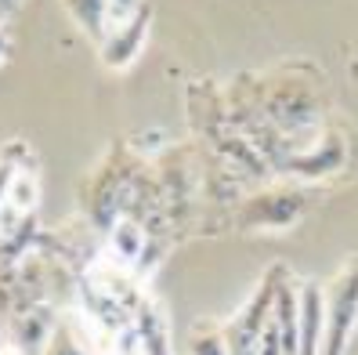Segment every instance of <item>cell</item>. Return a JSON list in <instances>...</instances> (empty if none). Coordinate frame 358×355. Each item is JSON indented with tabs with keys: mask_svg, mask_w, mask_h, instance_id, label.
Segmentation results:
<instances>
[{
	"mask_svg": "<svg viewBox=\"0 0 358 355\" xmlns=\"http://www.w3.org/2000/svg\"><path fill=\"white\" fill-rule=\"evenodd\" d=\"M29 163V160H26ZM18 167V174L11 181V193H8V207H15L18 214H33L36 211V203H40V181L36 174L29 171V167Z\"/></svg>",
	"mask_w": 358,
	"mask_h": 355,
	"instance_id": "cell-10",
	"label": "cell"
},
{
	"mask_svg": "<svg viewBox=\"0 0 358 355\" xmlns=\"http://www.w3.org/2000/svg\"><path fill=\"white\" fill-rule=\"evenodd\" d=\"M0 355H26L22 348H18L11 337H0Z\"/></svg>",
	"mask_w": 358,
	"mask_h": 355,
	"instance_id": "cell-17",
	"label": "cell"
},
{
	"mask_svg": "<svg viewBox=\"0 0 358 355\" xmlns=\"http://www.w3.org/2000/svg\"><path fill=\"white\" fill-rule=\"evenodd\" d=\"M257 355H282V341H279V330H275V323H271V316H268V323H264V330H261Z\"/></svg>",
	"mask_w": 358,
	"mask_h": 355,
	"instance_id": "cell-14",
	"label": "cell"
},
{
	"mask_svg": "<svg viewBox=\"0 0 358 355\" xmlns=\"http://www.w3.org/2000/svg\"><path fill=\"white\" fill-rule=\"evenodd\" d=\"M326 337V290L319 283H301V319H297V355H322Z\"/></svg>",
	"mask_w": 358,
	"mask_h": 355,
	"instance_id": "cell-6",
	"label": "cell"
},
{
	"mask_svg": "<svg viewBox=\"0 0 358 355\" xmlns=\"http://www.w3.org/2000/svg\"><path fill=\"white\" fill-rule=\"evenodd\" d=\"M149 26H152V18H149V8H138L131 11L127 18H120V22H113L109 29H105L101 36V44H98V55L101 62L109 69H127L138 62L141 48H145V40H149Z\"/></svg>",
	"mask_w": 358,
	"mask_h": 355,
	"instance_id": "cell-4",
	"label": "cell"
},
{
	"mask_svg": "<svg viewBox=\"0 0 358 355\" xmlns=\"http://www.w3.org/2000/svg\"><path fill=\"white\" fill-rule=\"evenodd\" d=\"M134 333L141 355H178L171 344V323L156 301H141L134 308Z\"/></svg>",
	"mask_w": 358,
	"mask_h": 355,
	"instance_id": "cell-7",
	"label": "cell"
},
{
	"mask_svg": "<svg viewBox=\"0 0 358 355\" xmlns=\"http://www.w3.org/2000/svg\"><path fill=\"white\" fill-rule=\"evenodd\" d=\"M11 55V36H8V29L0 26V66H4V58Z\"/></svg>",
	"mask_w": 358,
	"mask_h": 355,
	"instance_id": "cell-16",
	"label": "cell"
},
{
	"mask_svg": "<svg viewBox=\"0 0 358 355\" xmlns=\"http://www.w3.org/2000/svg\"><path fill=\"white\" fill-rule=\"evenodd\" d=\"M138 8H141V0H109V26L120 22V18H127Z\"/></svg>",
	"mask_w": 358,
	"mask_h": 355,
	"instance_id": "cell-15",
	"label": "cell"
},
{
	"mask_svg": "<svg viewBox=\"0 0 358 355\" xmlns=\"http://www.w3.org/2000/svg\"><path fill=\"white\" fill-rule=\"evenodd\" d=\"M69 18L80 26L83 36H91L101 44L105 29H109V0H62Z\"/></svg>",
	"mask_w": 358,
	"mask_h": 355,
	"instance_id": "cell-9",
	"label": "cell"
},
{
	"mask_svg": "<svg viewBox=\"0 0 358 355\" xmlns=\"http://www.w3.org/2000/svg\"><path fill=\"white\" fill-rule=\"evenodd\" d=\"M145 243H149V236H145V228H141L131 214H120V218L109 225V250L116 254V265H120V268L138 265Z\"/></svg>",
	"mask_w": 358,
	"mask_h": 355,
	"instance_id": "cell-8",
	"label": "cell"
},
{
	"mask_svg": "<svg viewBox=\"0 0 358 355\" xmlns=\"http://www.w3.org/2000/svg\"><path fill=\"white\" fill-rule=\"evenodd\" d=\"M0 22H4V15H0Z\"/></svg>",
	"mask_w": 358,
	"mask_h": 355,
	"instance_id": "cell-19",
	"label": "cell"
},
{
	"mask_svg": "<svg viewBox=\"0 0 358 355\" xmlns=\"http://www.w3.org/2000/svg\"><path fill=\"white\" fill-rule=\"evenodd\" d=\"M348 163V141L329 131L322 134L315 145H308V149H293L282 163H279V171L282 174H297L304 181H315V178H326V174H336L341 167Z\"/></svg>",
	"mask_w": 358,
	"mask_h": 355,
	"instance_id": "cell-5",
	"label": "cell"
},
{
	"mask_svg": "<svg viewBox=\"0 0 358 355\" xmlns=\"http://www.w3.org/2000/svg\"><path fill=\"white\" fill-rule=\"evenodd\" d=\"M188 355H228L221 326L199 323L192 333H188Z\"/></svg>",
	"mask_w": 358,
	"mask_h": 355,
	"instance_id": "cell-13",
	"label": "cell"
},
{
	"mask_svg": "<svg viewBox=\"0 0 358 355\" xmlns=\"http://www.w3.org/2000/svg\"><path fill=\"white\" fill-rule=\"evenodd\" d=\"M26 160H29V149H26V141H11V145H4V153H0V207L8 203L11 181H15L18 167H22Z\"/></svg>",
	"mask_w": 358,
	"mask_h": 355,
	"instance_id": "cell-11",
	"label": "cell"
},
{
	"mask_svg": "<svg viewBox=\"0 0 358 355\" xmlns=\"http://www.w3.org/2000/svg\"><path fill=\"white\" fill-rule=\"evenodd\" d=\"M264 116L275 131H297L308 123L319 120L322 98L315 88H308L304 80H297L293 73H282L271 80V88L264 91Z\"/></svg>",
	"mask_w": 358,
	"mask_h": 355,
	"instance_id": "cell-2",
	"label": "cell"
},
{
	"mask_svg": "<svg viewBox=\"0 0 358 355\" xmlns=\"http://www.w3.org/2000/svg\"><path fill=\"white\" fill-rule=\"evenodd\" d=\"M40 355H94V348H91V344H83V341L76 337V330H73V326L55 323L51 337H48V344H44V351H40Z\"/></svg>",
	"mask_w": 358,
	"mask_h": 355,
	"instance_id": "cell-12",
	"label": "cell"
},
{
	"mask_svg": "<svg viewBox=\"0 0 358 355\" xmlns=\"http://www.w3.org/2000/svg\"><path fill=\"white\" fill-rule=\"evenodd\" d=\"M304 218V193L297 189H268V193H257L243 203L239 211V225L243 228H268V232H275V228H289Z\"/></svg>",
	"mask_w": 358,
	"mask_h": 355,
	"instance_id": "cell-3",
	"label": "cell"
},
{
	"mask_svg": "<svg viewBox=\"0 0 358 355\" xmlns=\"http://www.w3.org/2000/svg\"><path fill=\"white\" fill-rule=\"evenodd\" d=\"M358 330V258L344 261L326 286V337L322 355H348Z\"/></svg>",
	"mask_w": 358,
	"mask_h": 355,
	"instance_id": "cell-1",
	"label": "cell"
},
{
	"mask_svg": "<svg viewBox=\"0 0 358 355\" xmlns=\"http://www.w3.org/2000/svg\"><path fill=\"white\" fill-rule=\"evenodd\" d=\"M18 4H22V0H0V15H11V11H18Z\"/></svg>",
	"mask_w": 358,
	"mask_h": 355,
	"instance_id": "cell-18",
	"label": "cell"
}]
</instances>
